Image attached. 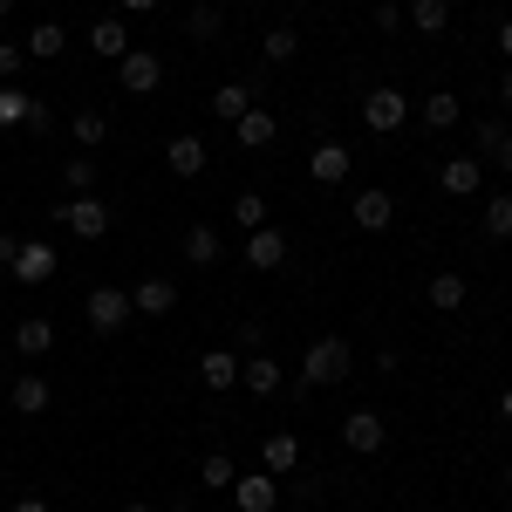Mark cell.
<instances>
[{
	"label": "cell",
	"instance_id": "1",
	"mask_svg": "<svg viewBox=\"0 0 512 512\" xmlns=\"http://www.w3.org/2000/svg\"><path fill=\"white\" fill-rule=\"evenodd\" d=\"M349 376H355V349L342 342V335L308 342V355H301V390H342Z\"/></svg>",
	"mask_w": 512,
	"mask_h": 512
},
{
	"label": "cell",
	"instance_id": "2",
	"mask_svg": "<svg viewBox=\"0 0 512 512\" xmlns=\"http://www.w3.org/2000/svg\"><path fill=\"white\" fill-rule=\"evenodd\" d=\"M48 212H55V226H69L76 239H110V226H117L110 198H96V192L69 198V205H48Z\"/></svg>",
	"mask_w": 512,
	"mask_h": 512
},
{
	"label": "cell",
	"instance_id": "3",
	"mask_svg": "<svg viewBox=\"0 0 512 512\" xmlns=\"http://www.w3.org/2000/svg\"><path fill=\"white\" fill-rule=\"evenodd\" d=\"M403 123H410V96H403V89H390V82H383V89H369V96H362V130L396 137Z\"/></svg>",
	"mask_w": 512,
	"mask_h": 512
},
{
	"label": "cell",
	"instance_id": "4",
	"mask_svg": "<svg viewBox=\"0 0 512 512\" xmlns=\"http://www.w3.org/2000/svg\"><path fill=\"white\" fill-rule=\"evenodd\" d=\"M117 89L123 96H158L164 89V55L158 48H130L117 62Z\"/></svg>",
	"mask_w": 512,
	"mask_h": 512
},
{
	"label": "cell",
	"instance_id": "5",
	"mask_svg": "<svg viewBox=\"0 0 512 512\" xmlns=\"http://www.w3.org/2000/svg\"><path fill=\"white\" fill-rule=\"evenodd\" d=\"M130 315H137V308H130V294H123V287H89V301H82L89 335H117Z\"/></svg>",
	"mask_w": 512,
	"mask_h": 512
},
{
	"label": "cell",
	"instance_id": "6",
	"mask_svg": "<svg viewBox=\"0 0 512 512\" xmlns=\"http://www.w3.org/2000/svg\"><path fill=\"white\" fill-rule=\"evenodd\" d=\"M349 219H355V233H390L396 226V198L383 192V185H369V192L349 198Z\"/></svg>",
	"mask_w": 512,
	"mask_h": 512
},
{
	"label": "cell",
	"instance_id": "7",
	"mask_svg": "<svg viewBox=\"0 0 512 512\" xmlns=\"http://www.w3.org/2000/svg\"><path fill=\"white\" fill-rule=\"evenodd\" d=\"M55 267H62V260H55V246H48V239H21V253H14V267H7V274L21 280V287H48Z\"/></svg>",
	"mask_w": 512,
	"mask_h": 512
},
{
	"label": "cell",
	"instance_id": "8",
	"mask_svg": "<svg viewBox=\"0 0 512 512\" xmlns=\"http://www.w3.org/2000/svg\"><path fill=\"white\" fill-rule=\"evenodd\" d=\"M342 444H349L355 458H376V451L390 444V424H383L376 410H349V417H342Z\"/></svg>",
	"mask_w": 512,
	"mask_h": 512
},
{
	"label": "cell",
	"instance_id": "9",
	"mask_svg": "<svg viewBox=\"0 0 512 512\" xmlns=\"http://www.w3.org/2000/svg\"><path fill=\"white\" fill-rule=\"evenodd\" d=\"M239 390H246V396H280V390H287V369H280L267 349L239 355Z\"/></svg>",
	"mask_w": 512,
	"mask_h": 512
},
{
	"label": "cell",
	"instance_id": "10",
	"mask_svg": "<svg viewBox=\"0 0 512 512\" xmlns=\"http://www.w3.org/2000/svg\"><path fill=\"white\" fill-rule=\"evenodd\" d=\"M437 185H444L451 198H472L478 185H485V158H478V151H458V158H444V164H437Z\"/></svg>",
	"mask_w": 512,
	"mask_h": 512
},
{
	"label": "cell",
	"instance_id": "11",
	"mask_svg": "<svg viewBox=\"0 0 512 512\" xmlns=\"http://www.w3.org/2000/svg\"><path fill=\"white\" fill-rule=\"evenodd\" d=\"M349 171H355V151L335 144V137H321L315 151H308V178H315V185H342Z\"/></svg>",
	"mask_w": 512,
	"mask_h": 512
},
{
	"label": "cell",
	"instance_id": "12",
	"mask_svg": "<svg viewBox=\"0 0 512 512\" xmlns=\"http://www.w3.org/2000/svg\"><path fill=\"white\" fill-rule=\"evenodd\" d=\"M233 506L239 512H274L280 506V478L274 472H239L233 478Z\"/></svg>",
	"mask_w": 512,
	"mask_h": 512
},
{
	"label": "cell",
	"instance_id": "13",
	"mask_svg": "<svg viewBox=\"0 0 512 512\" xmlns=\"http://www.w3.org/2000/svg\"><path fill=\"white\" fill-rule=\"evenodd\" d=\"M246 267H253V274H280V267H287V233H280V226L246 233Z\"/></svg>",
	"mask_w": 512,
	"mask_h": 512
},
{
	"label": "cell",
	"instance_id": "14",
	"mask_svg": "<svg viewBox=\"0 0 512 512\" xmlns=\"http://www.w3.org/2000/svg\"><path fill=\"white\" fill-rule=\"evenodd\" d=\"M260 472L294 478V472H301V437H294V431H267V437H260Z\"/></svg>",
	"mask_w": 512,
	"mask_h": 512
},
{
	"label": "cell",
	"instance_id": "15",
	"mask_svg": "<svg viewBox=\"0 0 512 512\" xmlns=\"http://www.w3.org/2000/svg\"><path fill=\"white\" fill-rule=\"evenodd\" d=\"M7 403H14L21 417H41V410L55 403V390H48V376H41V369H21V376L7 383Z\"/></svg>",
	"mask_w": 512,
	"mask_h": 512
},
{
	"label": "cell",
	"instance_id": "16",
	"mask_svg": "<svg viewBox=\"0 0 512 512\" xmlns=\"http://www.w3.org/2000/svg\"><path fill=\"white\" fill-rule=\"evenodd\" d=\"M274 130H280V117L267 110V103H253V110L233 123V144H239V151H267V144H274Z\"/></svg>",
	"mask_w": 512,
	"mask_h": 512
},
{
	"label": "cell",
	"instance_id": "17",
	"mask_svg": "<svg viewBox=\"0 0 512 512\" xmlns=\"http://www.w3.org/2000/svg\"><path fill=\"white\" fill-rule=\"evenodd\" d=\"M198 383H205L212 396L239 390V355L233 349H205V355H198Z\"/></svg>",
	"mask_w": 512,
	"mask_h": 512
},
{
	"label": "cell",
	"instance_id": "18",
	"mask_svg": "<svg viewBox=\"0 0 512 512\" xmlns=\"http://www.w3.org/2000/svg\"><path fill=\"white\" fill-rule=\"evenodd\" d=\"M205 158H212V151H205V137H192V130L164 144V171H171V178H198V171H205Z\"/></svg>",
	"mask_w": 512,
	"mask_h": 512
},
{
	"label": "cell",
	"instance_id": "19",
	"mask_svg": "<svg viewBox=\"0 0 512 512\" xmlns=\"http://www.w3.org/2000/svg\"><path fill=\"white\" fill-rule=\"evenodd\" d=\"M89 55H103V62H123V55H130V48H137V41H130V28H123V21H110V14H103V21H89Z\"/></svg>",
	"mask_w": 512,
	"mask_h": 512
},
{
	"label": "cell",
	"instance_id": "20",
	"mask_svg": "<svg viewBox=\"0 0 512 512\" xmlns=\"http://www.w3.org/2000/svg\"><path fill=\"white\" fill-rule=\"evenodd\" d=\"M48 349H55V321H48V315H21V321H14V355L41 362Z\"/></svg>",
	"mask_w": 512,
	"mask_h": 512
},
{
	"label": "cell",
	"instance_id": "21",
	"mask_svg": "<svg viewBox=\"0 0 512 512\" xmlns=\"http://www.w3.org/2000/svg\"><path fill=\"white\" fill-rule=\"evenodd\" d=\"M130 308H137V315H171V308H178V287H171L164 274L137 280V287H130Z\"/></svg>",
	"mask_w": 512,
	"mask_h": 512
},
{
	"label": "cell",
	"instance_id": "22",
	"mask_svg": "<svg viewBox=\"0 0 512 512\" xmlns=\"http://www.w3.org/2000/svg\"><path fill=\"white\" fill-rule=\"evenodd\" d=\"M253 103H260V89H253V82H219V96H212V117H219V123H239L246 110H253Z\"/></svg>",
	"mask_w": 512,
	"mask_h": 512
},
{
	"label": "cell",
	"instance_id": "23",
	"mask_svg": "<svg viewBox=\"0 0 512 512\" xmlns=\"http://www.w3.org/2000/svg\"><path fill=\"white\" fill-rule=\"evenodd\" d=\"M417 117H424V130H458V123H465V103H458L451 89H437V96L417 103Z\"/></svg>",
	"mask_w": 512,
	"mask_h": 512
},
{
	"label": "cell",
	"instance_id": "24",
	"mask_svg": "<svg viewBox=\"0 0 512 512\" xmlns=\"http://www.w3.org/2000/svg\"><path fill=\"white\" fill-rule=\"evenodd\" d=\"M21 48H28V62H55V55L69 48V28H62V21H35Z\"/></svg>",
	"mask_w": 512,
	"mask_h": 512
},
{
	"label": "cell",
	"instance_id": "25",
	"mask_svg": "<svg viewBox=\"0 0 512 512\" xmlns=\"http://www.w3.org/2000/svg\"><path fill=\"white\" fill-rule=\"evenodd\" d=\"M478 158H492L499 171H512V130L499 117H485L478 123Z\"/></svg>",
	"mask_w": 512,
	"mask_h": 512
},
{
	"label": "cell",
	"instance_id": "26",
	"mask_svg": "<svg viewBox=\"0 0 512 512\" xmlns=\"http://www.w3.org/2000/svg\"><path fill=\"white\" fill-rule=\"evenodd\" d=\"M403 28H417V35H444V28H451V0H410Z\"/></svg>",
	"mask_w": 512,
	"mask_h": 512
},
{
	"label": "cell",
	"instance_id": "27",
	"mask_svg": "<svg viewBox=\"0 0 512 512\" xmlns=\"http://www.w3.org/2000/svg\"><path fill=\"white\" fill-rule=\"evenodd\" d=\"M424 294H431V308H437V315H458L472 287H465V274H431V287H424Z\"/></svg>",
	"mask_w": 512,
	"mask_h": 512
},
{
	"label": "cell",
	"instance_id": "28",
	"mask_svg": "<svg viewBox=\"0 0 512 512\" xmlns=\"http://www.w3.org/2000/svg\"><path fill=\"white\" fill-rule=\"evenodd\" d=\"M478 226H485V239H499V246H506V239H512V192H492V198H485Z\"/></svg>",
	"mask_w": 512,
	"mask_h": 512
},
{
	"label": "cell",
	"instance_id": "29",
	"mask_svg": "<svg viewBox=\"0 0 512 512\" xmlns=\"http://www.w3.org/2000/svg\"><path fill=\"white\" fill-rule=\"evenodd\" d=\"M69 130H76L82 151H103V144H110V117H103V110H76V117H69Z\"/></svg>",
	"mask_w": 512,
	"mask_h": 512
},
{
	"label": "cell",
	"instance_id": "30",
	"mask_svg": "<svg viewBox=\"0 0 512 512\" xmlns=\"http://www.w3.org/2000/svg\"><path fill=\"white\" fill-rule=\"evenodd\" d=\"M185 260L192 267H219V226H185Z\"/></svg>",
	"mask_w": 512,
	"mask_h": 512
},
{
	"label": "cell",
	"instance_id": "31",
	"mask_svg": "<svg viewBox=\"0 0 512 512\" xmlns=\"http://www.w3.org/2000/svg\"><path fill=\"white\" fill-rule=\"evenodd\" d=\"M28 103H35V89L0 82V130H21V123H28Z\"/></svg>",
	"mask_w": 512,
	"mask_h": 512
},
{
	"label": "cell",
	"instance_id": "32",
	"mask_svg": "<svg viewBox=\"0 0 512 512\" xmlns=\"http://www.w3.org/2000/svg\"><path fill=\"white\" fill-rule=\"evenodd\" d=\"M294 55H301V35H294V28H267V35H260V62H267V69L294 62Z\"/></svg>",
	"mask_w": 512,
	"mask_h": 512
},
{
	"label": "cell",
	"instance_id": "33",
	"mask_svg": "<svg viewBox=\"0 0 512 512\" xmlns=\"http://www.w3.org/2000/svg\"><path fill=\"white\" fill-rule=\"evenodd\" d=\"M233 478H239V465L226 451H212V458L198 465V485H205V492H233Z\"/></svg>",
	"mask_w": 512,
	"mask_h": 512
},
{
	"label": "cell",
	"instance_id": "34",
	"mask_svg": "<svg viewBox=\"0 0 512 512\" xmlns=\"http://www.w3.org/2000/svg\"><path fill=\"white\" fill-rule=\"evenodd\" d=\"M233 226H239V233H260V226H267V198H260V192H239L233 198Z\"/></svg>",
	"mask_w": 512,
	"mask_h": 512
},
{
	"label": "cell",
	"instance_id": "35",
	"mask_svg": "<svg viewBox=\"0 0 512 512\" xmlns=\"http://www.w3.org/2000/svg\"><path fill=\"white\" fill-rule=\"evenodd\" d=\"M219 28H226V14H219L212 0H198L192 14H185V35H192V41H212V35H219Z\"/></svg>",
	"mask_w": 512,
	"mask_h": 512
},
{
	"label": "cell",
	"instance_id": "36",
	"mask_svg": "<svg viewBox=\"0 0 512 512\" xmlns=\"http://www.w3.org/2000/svg\"><path fill=\"white\" fill-rule=\"evenodd\" d=\"M62 178H69V192H96V158H89V151H82V158H69V164H62Z\"/></svg>",
	"mask_w": 512,
	"mask_h": 512
},
{
	"label": "cell",
	"instance_id": "37",
	"mask_svg": "<svg viewBox=\"0 0 512 512\" xmlns=\"http://www.w3.org/2000/svg\"><path fill=\"white\" fill-rule=\"evenodd\" d=\"M233 342H239V355H260V349H267V328H260V315H239Z\"/></svg>",
	"mask_w": 512,
	"mask_h": 512
},
{
	"label": "cell",
	"instance_id": "38",
	"mask_svg": "<svg viewBox=\"0 0 512 512\" xmlns=\"http://www.w3.org/2000/svg\"><path fill=\"white\" fill-rule=\"evenodd\" d=\"M21 69H28V48L21 41H0V82H14Z\"/></svg>",
	"mask_w": 512,
	"mask_h": 512
},
{
	"label": "cell",
	"instance_id": "39",
	"mask_svg": "<svg viewBox=\"0 0 512 512\" xmlns=\"http://www.w3.org/2000/svg\"><path fill=\"white\" fill-rule=\"evenodd\" d=\"M376 28H383V35H403V7H390V0H376Z\"/></svg>",
	"mask_w": 512,
	"mask_h": 512
},
{
	"label": "cell",
	"instance_id": "40",
	"mask_svg": "<svg viewBox=\"0 0 512 512\" xmlns=\"http://www.w3.org/2000/svg\"><path fill=\"white\" fill-rule=\"evenodd\" d=\"M492 48H499V55H506V62H512V14H506V21H499V35H492Z\"/></svg>",
	"mask_w": 512,
	"mask_h": 512
},
{
	"label": "cell",
	"instance_id": "41",
	"mask_svg": "<svg viewBox=\"0 0 512 512\" xmlns=\"http://www.w3.org/2000/svg\"><path fill=\"white\" fill-rule=\"evenodd\" d=\"M14 253H21V239H14V233H0V267H14Z\"/></svg>",
	"mask_w": 512,
	"mask_h": 512
},
{
	"label": "cell",
	"instance_id": "42",
	"mask_svg": "<svg viewBox=\"0 0 512 512\" xmlns=\"http://www.w3.org/2000/svg\"><path fill=\"white\" fill-rule=\"evenodd\" d=\"M117 7H123V14H158L164 0H117Z\"/></svg>",
	"mask_w": 512,
	"mask_h": 512
},
{
	"label": "cell",
	"instance_id": "43",
	"mask_svg": "<svg viewBox=\"0 0 512 512\" xmlns=\"http://www.w3.org/2000/svg\"><path fill=\"white\" fill-rule=\"evenodd\" d=\"M14 512H48V499H35V492H28V499H14Z\"/></svg>",
	"mask_w": 512,
	"mask_h": 512
},
{
	"label": "cell",
	"instance_id": "44",
	"mask_svg": "<svg viewBox=\"0 0 512 512\" xmlns=\"http://www.w3.org/2000/svg\"><path fill=\"white\" fill-rule=\"evenodd\" d=\"M499 417H506V424H512V383H506V390H499Z\"/></svg>",
	"mask_w": 512,
	"mask_h": 512
},
{
	"label": "cell",
	"instance_id": "45",
	"mask_svg": "<svg viewBox=\"0 0 512 512\" xmlns=\"http://www.w3.org/2000/svg\"><path fill=\"white\" fill-rule=\"evenodd\" d=\"M499 103H512V69H506V76H499Z\"/></svg>",
	"mask_w": 512,
	"mask_h": 512
},
{
	"label": "cell",
	"instance_id": "46",
	"mask_svg": "<svg viewBox=\"0 0 512 512\" xmlns=\"http://www.w3.org/2000/svg\"><path fill=\"white\" fill-rule=\"evenodd\" d=\"M7 14H14V0H0V21H7Z\"/></svg>",
	"mask_w": 512,
	"mask_h": 512
},
{
	"label": "cell",
	"instance_id": "47",
	"mask_svg": "<svg viewBox=\"0 0 512 512\" xmlns=\"http://www.w3.org/2000/svg\"><path fill=\"white\" fill-rule=\"evenodd\" d=\"M123 512H151V506H144V499H137V506H123Z\"/></svg>",
	"mask_w": 512,
	"mask_h": 512
},
{
	"label": "cell",
	"instance_id": "48",
	"mask_svg": "<svg viewBox=\"0 0 512 512\" xmlns=\"http://www.w3.org/2000/svg\"><path fill=\"white\" fill-rule=\"evenodd\" d=\"M499 478H506V492H512V465H506V472H499Z\"/></svg>",
	"mask_w": 512,
	"mask_h": 512
},
{
	"label": "cell",
	"instance_id": "49",
	"mask_svg": "<svg viewBox=\"0 0 512 512\" xmlns=\"http://www.w3.org/2000/svg\"><path fill=\"white\" fill-rule=\"evenodd\" d=\"M390 7H410V0H390Z\"/></svg>",
	"mask_w": 512,
	"mask_h": 512
},
{
	"label": "cell",
	"instance_id": "50",
	"mask_svg": "<svg viewBox=\"0 0 512 512\" xmlns=\"http://www.w3.org/2000/svg\"><path fill=\"white\" fill-rule=\"evenodd\" d=\"M308 512H315V506H308Z\"/></svg>",
	"mask_w": 512,
	"mask_h": 512
}]
</instances>
